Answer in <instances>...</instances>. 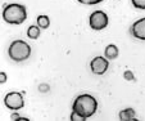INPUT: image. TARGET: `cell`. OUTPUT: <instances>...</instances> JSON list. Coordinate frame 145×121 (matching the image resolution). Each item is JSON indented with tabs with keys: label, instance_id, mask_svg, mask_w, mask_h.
I'll list each match as a JSON object with an SVG mask.
<instances>
[{
	"label": "cell",
	"instance_id": "3957f363",
	"mask_svg": "<svg viewBox=\"0 0 145 121\" xmlns=\"http://www.w3.org/2000/svg\"><path fill=\"white\" fill-rule=\"evenodd\" d=\"M8 54L14 62H25L31 55V47L23 40H14L8 49Z\"/></svg>",
	"mask_w": 145,
	"mask_h": 121
},
{
	"label": "cell",
	"instance_id": "7a4b0ae2",
	"mask_svg": "<svg viewBox=\"0 0 145 121\" xmlns=\"http://www.w3.org/2000/svg\"><path fill=\"white\" fill-rule=\"evenodd\" d=\"M3 19L10 25H21L27 19L26 7L18 3H12L7 5L3 11Z\"/></svg>",
	"mask_w": 145,
	"mask_h": 121
},
{
	"label": "cell",
	"instance_id": "2e32d148",
	"mask_svg": "<svg viewBox=\"0 0 145 121\" xmlns=\"http://www.w3.org/2000/svg\"><path fill=\"white\" fill-rule=\"evenodd\" d=\"M7 80H8V76L5 72H0V84H5Z\"/></svg>",
	"mask_w": 145,
	"mask_h": 121
},
{
	"label": "cell",
	"instance_id": "8fae6325",
	"mask_svg": "<svg viewBox=\"0 0 145 121\" xmlns=\"http://www.w3.org/2000/svg\"><path fill=\"white\" fill-rule=\"evenodd\" d=\"M37 26L41 30H45L50 26V19L48 16H39L37 17Z\"/></svg>",
	"mask_w": 145,
	"mask_h": 121
},
{
	"label": "cell",
	"instance_id": "52a82bcc",
	"mask_svg": "<svg viewBox=\"0 0 145 121\" xmlns=\"http://www.w3.org/2000/svg\"><path fill=\"white\" fill-rule=\"evenodd\" d=\"M130 32H131V35L134 37L145 41V17L137 19L136 22H134V25L130 28Z\"/></svg>",
	"mask_w": 145,
	"mask_h": 121
},
{
	"label": "cell",
	"instance_id": "8992f818",
	"mask_svg": "<svg viewBox=\"0 0 145 121\" xmlns=\"http://www.w3.org/2000/svg\"><path fill=\"white\" fill-rule=\"evenodd\" d=\"M108 67H109V60L105 57H101V55L95 57L90 62V68H91V71H93V74H95V75L105 74Z\"/></svg>",
	"mask_w": 145,
	"mask_h": 121
},
{
	"label": "cell",
	"instance_id": "e0dca14e",
	"mask_svg": "<svg viewBox=\"0 0 145 121\" xmlns=\"http://www.w3.org/2000/svg\"><path fill=\"white\" fill-rule=\"evenodd\" d=\"M19 116H18V113H13V116H12V120H17Z\"/></svg>",
	"mask_w": 145,
	"mask_h": 121
},
{
	"label": "cell",
	"instance_id": "277c9868",
	"mask_svg": "<svg viewBox=\"0 0 145 121\" xmlns=\"http://www.w3.org/2000/svg\"><path fill=\"white\" fill-rule=\"evenodd\" d=\"M108 16L105 12L103 11H95L90 14V18H89V25L93 30L95 31H100L104 30L108 26Z\"/></svg>",
	"mask_w": 145,
	"mask_h": 121
},
{
	"label": "cell",
	"instance_id": "9c48e42d",
	"mask_svg": "<svg viewBox=\"0 0 145 121\" xmlns=\"http://www.w3.org/2000/svg\"><path fill=\"white\" fill-rule=\"evenodd\" d=\"M120 120L121 121H131L135 120V110L134 108H125L120 112Z\"/></svg>",
	"mask_w": 145,
	"mask_h": 121
},
{
	"label": "cell",
	"instance_id": "ba28073f",
	"mask_svg": "<svg viewBox=\"0 0 145 121\" xmlns=\"http://www.w3.org/2000/svg\"><path fill=\"white\" fill-rule=\"evenodd\" d=\"M118 53H120L118 48L116 47L114 44H109V45H107V48H105V50H104V57L107 58L108 60L109 59L113 60L118 57Z\"/></svg>",
	"mask_w": 145,
	"mask_h": 121
},
{
	"label": "cell",
	"instance_id": "4fadbf2b",
	"mask_svg": "<svg viewBox=\"0 0 145 121\" xmlns=\"http://www.w3.org/2000/svg\"><path fill=\"white\" fill-rule=\"evenodd\" d=\"M77 1L81 4H85V5H95V4L101 3L103 0H77Z\"/></svg>",
	"mask_w": 145,
	"mask_h": 121
},
{
	"label": "cell",
	"instance_id": "5b68a950",
	"mask_svg": "<svg viewBox=\"0 0 145 121\" xmlns=\"http://www.w3.org/2000/svg\"><path fill=\"white\" fill-rule=\"evenodd\" d=\"M4 105L9 110L17 111L21 110L25 106V99H23V95L19 91H10L4 98Z\"/></svg>",
	"mask_w": 145,
	"mask_h": 121
},
{
	"label": "cell",
	"instance_id": "30bf717a",
	"mask_svg": "<svg viewBox=\"0 0 145 121\" xmlns=\"http://www.w3.org/2000/svg\"><path fill=\"white\" fill-rule=\"evenodd\" d=\"M41 34V28L39 26H30L27 30V36L31 39V40H36V39L40 37Z\"/></svg>",
	"mask_w": 145,
	"mask_h": 121
},
{
	"label": "cell",
	"instance_id": "9a60e30c",
	"mask_svg": "<svg viewBox=\"0 0 145 121\" xmlns=\"http://www.w3.org/2000/svg\"><path fill=\"white\" fill-rule=\"evenodd\" d=\"M123 77H125L126 80H135V76L131 71H126L125 74H123Z\"/></svg>",
	"mask_w": 145,
	"mask_h": 121
},
{
	"label": "cell",
	"instance_id": "5bb4252c",
	"mask_svg": "<svg viewBox=\"0 0 145 121\" xmlns=\"http://www.w3.org/2000/svg\"><path fill=\"white\" fill-rule=\"evenodd\" d=\"M71 120H72V121H85L86 118H84V117H82V116H80L78 113H76V112H73V111H72Z\"/></svg>",
	"mask_w": 145,
	"mask_h": 121
},
{
	"label": "cell",
	"instance_id": "6da1fadb",
	"mask_svg": "<svg viewBox=\"0 0 145 121\" xmlns=\"http://www.w3.org/2000/svg\"><path fill=\"white\" fill-rule=\"evenodd\" d=\"M96 110H98V102L91 94H80L72 105V111L78 113L84 118H89L95 115Z\"/></svg>",
	"mask_w": 145,
	"mask_h": 121
},
{
	"label": "cell",
	"instance_id": "7c38bea8",
	"mask_svg": "<svg viewBox=\"0 0 145 121\" xmlns=\"http://www.w3.org/2000/svg\"><path fill=\"white\" fill-rule=\"evenodd\" d=\"M131 3L136 9L145 11V0H131Z\"/></svg>",
	"mask_w": 145,
	"mask_h": 121
}]
</instances>
